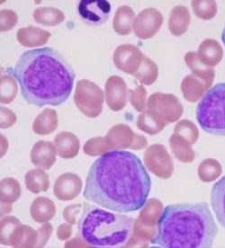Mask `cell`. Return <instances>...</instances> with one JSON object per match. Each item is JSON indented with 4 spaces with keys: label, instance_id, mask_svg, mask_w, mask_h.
<instances>
[{
    "label": "cell",
    "instance_id": "6da1fadb",
    "mask_svg": "<svg viewBox=\"0 0 225 248\" xmlns=\"http://www.w3.org/2000/svg\"><path fill=\"white\" fill-rule=\"evenodd\" d=\"M151 188V179L137 155L112 150L103 154L88 171L83 196L88 202L119 213L139 211Z\"/></svg>",
    "mask_w": 225,
    "mask_h": 248
},
{
    "label": "cell",
    "instance_id": "7a4b0ae2",
    "mask_svg": "<svg viewBox=\"0 0 225 248\" xmlns=\"http://www.w3.org/2000/svg\"><path fill=\"white\" fill-rule=\"evenodd\" d=\"M12 75L23 98L37 107L59 106L69 99L76 75L65 58L51 48L25 51Z\"/></svg>",
    "mask_w": 225,
    "mask_h": 248
},
{
    "label": "cell",
    "instance_id": "3957f363",
    "mask_svg": "<svg viewBox=\"0 0 225 248\" xmlns=\"http://www.w3.org/2000/svg\"><path fill=\"white\" fill-rule=\"evenodd\" d=\"M157 225V236L151 243L163 248H211L217 235L206 202L169 205Z\"/></svg>",
    "mask_w": 225,
    "mask_h": 248
},
{
    "label": "cell",
    "instance_id": "277c9868",
    "mask_svg": "<svg viewBox=\"0 0 225 248\" xmlns=\"http://www.w3.org/2000/svg\"><path fill=\"white\" fill-rule=\"evenodd\" d=\"M133 219L84 203L78 228L82 240L93 248H121L131 236Z\"/></svg>",
    "mask_w": 225,
    "mask_h": 248
},
{
    "label": "cell",
    "instance_id": "5b68a950",
    "mask_svg": "<svg viewBox=\"0 0 225 248\" xmlns=\"http://www.w3.org/2000/svg\"><path fill=\"white\" fill-rule=\"evenodd\" d=\"M196 120L207 133L225 136V83L207 91L196 107Z\"/></svg>",
    "mask_w": 225,
    "mask_h": 248
},
{
    "label": "cell",
    "instance_id": "8992f818",
    "mask_svg": "<svg viewBox=\"0 0 225 248\" xmlns=\"http://www.w3.org/2000/svg\"><path fill=\"white\" fill-rule=\"evenodd\" d=\"M105 94L92 81L81 79L76 85L74 102L78 109L88 118H96L103 110Z\"/></svg>",
    "mask_w": 225,
    "mask_h": 248
},
{
    "label": "cell",
    "instance_id": "52a82bcc",
    "mask_svg": "<svg viewBox=\"0 0 225 248\" xmlns=\"http://www.w3.org/2000/svg\"><path fill=\"white\" fill-rule=\"evenodd\" d=\"M111 7L107 0H82L78 6V12L89 25H101L108 20Z\"/></svg>",
    "mask_w": 225,
    "mask_h": 248
},
{
    "label": "cell",
    "instance_id": "ba28073f",
    "mask_svg": "<svg viewBox=\"0 0 225 248\" xmlns=\"http://www.w3.org/2000/svg\"><path fill=\"white\" fill-rule=\"evenodd\" d=\"M81 189L82 181L78 174L65 173L57 178L53 193L60 201H72L79 196Z\"/></svg>",
    "mask_w": 225,
    "mask_h": 248
},
{
    "label": "cell",
    "instance_id": "9c48e42d",
    "mask_svg": "<svg viewBox=\"0 0 225 248\" xmlns=\"http://www.w3.org/2000/svg\"><path fill=\"white\" fill-rule=\"evenodd\" d=\"M107 105L112 111L122 110L126 104V86L125 81L116 76L107 79L105 89Z\"/></svg>",
    "mask_w": 225,
    "mask_h": 248
},
{
    "label": "cell",
    "instance_id": "30bf717a",
    "mask_svg": "<svg viewBox=\"0 0 225 248\" xmlns=\"http://www.w3.org/2000/svg\"><path fill=\"white\" fill-rule=\"evenodd\" d=\"M55 145L50 141L40 140L34 144L31 150V161L36 168L49 170L56 162Z\"/></svg>",
    "mask_w": 225,
    "mask_h": 248
},
{
    "label": "cell",
    "instance_id": "8fae6325",
    "mask_svg": "<svg viewBox=\"0 0 225 248\" xmlns=\"http://www.w3.org/2000/svg\"><path fill=\"white\" fill-rule=\"evenodd\" d=\"M54 145L57 154L64 159L74 158L79 154L80 142L79 138L69 131L58 133L54 138Z\"/></svg>",
    "mask_w": 225,
    "mask_h": 248
},
{
    "label": "cell",
    "instance_id": "7c38bea8",
    "mask_svg": "<svg viewBox=\"0 0 225 248\" xmlns=\"http://www.w3.org/2000/svg\"><path fill=\"white\" fill-rule=\"evenodd\" d=\"M50 37V32L35 26L20 28L16 33L19 44L24 47L31 48L47 44Z\"/></svg>",
    "mask_w": 225,
    "mask_h": 248
},
{
    "label": "cell",
    "instance_id": "4fadbf2b",
    "mask_svg": "<svg viewBox=\"0 0 225 248\" xmlns=\"http://www.w3.org/2000/svg\"><path fill=\"white\" fill-rule=\"evenodd\" d=\"M161 15L155 10H146L142 13L135 23V32L140 37H150L161 25Z\"/></svg>",
    "mask_w": 225,
    "mask_h": 248
},
{
    "label": "cell",
    "instance_id": "5bb4252c",
    "mask_svg": "<svg viewBox=\"0 0 225 248\" xmlns=\"http://www.w3.org/2000/svg\"><path fill=\"white\" fill-rule=\"evenodd\" d=\"M31 217L37 223H46L52 219L56 214L54 202L44 196L34 199L30 207Z\"/></svg>",
    "mask_w": 225,
    "mask_h": 248
},
{
    "label": "cell",
    "instance_id": "9a60e30c",
    "mask_svg": "<svg viewBox=\"0 0 225 248\" xmlns=\"http://www.w3.org/2000/svg\"><path fill=\"white\" fill-rule=\"evenodd\" d=\"M211 204L218 222L225 229V175L213 185Z\"/></svg>",
    "mask_w": 225,
    "mask_h": 248
},
{
    "label": "cell",
    "instance_id": "2e32d148",
    "mask_svg": "<svg viewBox=\"0 0 225 248\" xmlns=\"http://www.w3.org/2000/svg\"><path fill=\"white\" fill-rule=\"evenodd\" d=\"M38 232L27 225H19L10 237L8 246L14 248H36Z\"/></svg>",
    "mask_w": 225,
    "mask_h": 248
},
{
    "label": "cell",
    "instance_id": "e0dca14e",
    "mask_svg": "<svg viewBox=\"0 0 225 248\" xmlns=\"http://www.w3.org/2000/svg\"><path fill=\"white\" fill-rule=\"evenodd\" d=\"M58 124L59 120L56 111L46 108L34 120L32 130L38 135H49L56 130Z\"/></svg>",
    "mask_w": 225,
    "mask_h": 248
},
{
    "label": "cell",
    "instance_id": "ac0fdd59",
    "mask_svg": "<svg viewBox=\"0 0 225 248\" xmlns=\"http://www.w3.org/2000/svg\"><path fill=\"white\" fill-rule=\"evenodd\" d=\"M25 186L32 193L47 192L50 187L49 175L43 169H32L28 171L25 177Z\"/></svg>",
    "mask_w": 225,
    "mask_h": 248
},
{
    "label": "cell",
    "instance_id": "d6986e66",
    "mask_svg": "<svg viewBox=\"0 0 225 248\" xmlns=\"http://www.w3.org/2000/svg\"><path fill=\"white\" fill-rule=\"evenodd\" d=\"M33 19L40 25L56 26L63 23L65 16L63 11L55 7H39L33 12Z\"/></svg>",
    "mask_w": 225,
    "mask_h": 248
},
{
    "label": "cell",
    "instance_id": "ffe728a7",
    "mask_svg": "<svg viewBox=\"0 0 225 248\" xmlns=\"http://www.w3.org/2000/svg\"><path fill=\"white\" fill-rule=\"evenodd\" d=\"M132 17L133 12L130 7L120 6L114 14L112 21V28L114 31L121 35L130 33Z\"/></svg>",
    "mask_w": 225,
    "mask_h": 248
},
{
    "label": "cell",
    "instance_id": "44dd1931",
    "mask_svg": "<svg viewBox=\"0 0 225 248\" xmlns=\"http://www.w3.org/2000/svg\"><path fill=\"white\" fill-rule=\"evenodd\" d=\"M0 196L1 202L14 203L21 196V186L18 181L12 177H7L0 183Z\"/></svg>",
    "mask_w": 225,
    "mask_h": 248
},
{
    "label": "cell",
    "instance_id": "7402d4cb",
    "mask_svg": "<svg viewBox=\"0 0 225 248\" xmlns=\"http://www.w3.org/2000/svg\"><path fill=\"white\" fill-rule=\"evenodd\" d=\"M138 53L136 48L131 45H121L113 53V62L115 66L125 72H131L130 59Z\"/></svg>",
    "mask_w": 225,
    "mask_h": 248
},
{
    "label": "cell",
    "instance_id": "603a6c76",
    "mask_svg": "<svg viewBox=\"0 0 225 248\" xmlns=\"http://www.w3.org/2000/svg\"><path fill=\"white\" fill-rule=\"evenodd\" d=\"M12 74L1 75V103L10 104L17 93V86Z\"/></svg>",
    "mask_w": 225,
    "mask_h": 248
},
{
    "label": "cell",
    "instance_id": "cb8c5ba5",
    "mask_svg": "<svg viewBox=\"0 0 225 248\" xmlns=\"http://www.w3.org/2000/svg\"><path fill=\"white\" fill-rule=\"evenodd\" d=\"M188 16H189L186 8L179 6L174 9L169 22V27L171 31L176 34H180L181 32H184L188 26L189 21Z\"/></svg>",
    "mask_w": 225,
    "mask_h": 248
},
{
    "label": "cell",
    "instance_id": "d4e9b609",
    "mask_svg": "<svg viewBox=\"0 0 225 248\" xmlns=\"http://www.w3.org/2000/svg\"><path fill=\"white\" fill-rule=\"evenodd\" d=\"M111 149L110 145L107 142L106 137L92 138L85 143L83 150L86 155L90 156L103 155Z\"/></svg>",
    "mask_w": 225,
    "mask_h": 248
},
{
    "label": "cell",
    "instance_id": "484cf974",
    "mask_svg": "<svg viewBox=\"0 0 225 248\" xmlns=\"http://www.w3.org/2000/svg\"><path fill=\"white\" fill-rule=\"evenodd\" d=\"M19 225L21 222L16 217H5L1 219V244L8 246L10 237Z\"/></svg>",
    "mask_w": 225,
    "mask_h": 248
},
{
    "label": "cell",
    "instance_id": "4316f807",
    "mask_svg": "<svg viewBox=\"0 0 225 248\" xmlns=\"http://www.w3.org/2000/svg\"><path fill=\"white\" fill-rule=\"evenodd\" d=\"M0 31H7L13 29L17 24L18 16L11 9H3L0 12Z\"/></svg>",
    "mask_w": 225,
    "mask_h": 248
},
{
    "label": "cell",
    "instance_id": "83f0119b",
    "mask_svg": "<svg viewBox=\"0 0 225 248\" xmlns=\"http://www.w3.org/2000/svg\"><path fill=\"white\" fill-rule=\"evenodd\" d=\"M81 211V205H70L63 211V217L68 223L74 225L77 222V217Z\"/></svg>",
    "mask_w": 225,
    "mask_h": 248
},
{
    "label": "cell",
    "instance_id": "f1b7e54d",
    "mask_svg": "<svg viewBox=\"0 0 225 248\" xmlns=\"http://www.w3.org/2000/svg\"><path fill=\"white\" fill-rule=\"evenodd\" d=\"M37 232L38 240L36 248H43L50 238L52 232V227L50 224L45 223L42 228H40V230H38Z\"/></svg>",
    "mask_w": 225,
    "mask_h": 248
},
{
    "label": "cell",
    "instance_id": "f546056e",
    "mask_svg": "<svg viewBox=\"0 0 225 248\" xmlns=\"http://www.w3.org/2000/svg\"><path fill=\"white\" fill-rule=\"evenodd\" d=\"M16 121V116L10 110L1 107V128L6 129L14 125Z\"/></svg>",
    "mask_w": 225,
    "mask_h": 248
},
{
    "label": "cell",
    "instance_id": "4dcf8cb0",
    "mask_svg": "<svg viewBox=\"0 0 225 248\" xmlns=\"http://www.w3.org/2000/svg\"><path fill=\"white\" fill-rule=\"evenodd\" d=\"M72 234L71 224H62L57 230V236L60 240H67Z\"/></svg>",
    "mask_w": 225,
    "mask_h": 248
},
{
    "label": "cell",
    "instance_id": "1f68e13d",
    "mask_svg": "<svg viewBox=\"0 0 225 248\" xmlns=\"http://www.w3.org/2000/svg\"><path fill=\"white\" fill-rule=\"evenodd\" d=\"M12 211V203L1 202V216Z\"/></svg>",
    "mask_w": 225,
    "mask_h": 248
},
{
    "label": "cell",
    "instance_id": "d6a6232c",
    "mask_svg": "<svg viewBox=\"0 0 225 248\" xmlns=\"http://www.w3.org/2000/svg\"><path fill=\"white\" fill-rule=\"evenodd\" d=\"M222 40H223V43L225 45V27H224V30H223V32H222Z\"/></svg>",
    "mask_w": 225,
    "mask_h": 248
}]
</instances>
